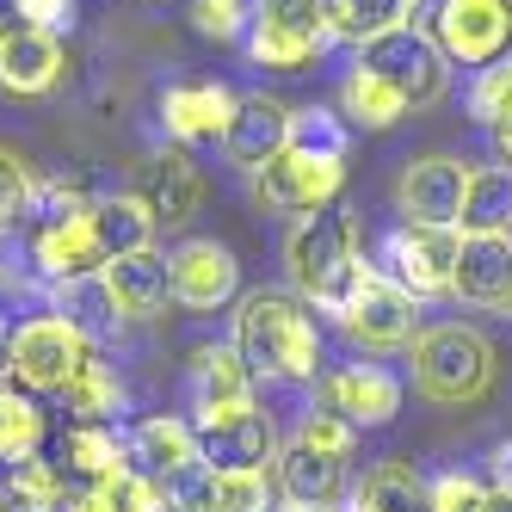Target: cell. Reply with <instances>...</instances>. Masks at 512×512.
<instances>
[{
  "mask_svg": "<svg viewBox=\"0 0 512 512\" xmlns=\"http://www.w3.org/2000/svg\"><path fill=\"white\" fill-rule=\"evenodd\" d=\"M105 284H112L124 321H155V315L173 309V266H167V253H155V247L105 260Z\"/></svg>",
  "mask_w": 512,
  "mask_h": 512,
  "instance_id": "obj_19",
  "label": "cell"
},
{
  "mask_svg": "<svg viewBox=\"0 0 512 512\" xmlns=\"http://www.w3.org/2000/svg\"><path fill=\"white\" fill-rule=\"evenodd\" d=\"M494 149H500V167H512V118L494 124Z\"/></svg>",
  "mask_w": 512,
  "mask_h": 512,
  "instance_id": "obj_46",
  "label": "cell"
},
{
  "mask_svg": "<svg viewBox=\"0 0 512 512\" xmlns=\"http://www.w3.org/2000/svg\"><path fill=\"white\" fill-rule=\"evenodd\" d=\"M31 260L50 284L62 278H81V272H105V253L93 241V223L87 216H62V223H44L38 241H31Z\"/></svg>",
  "mask_w": 512,
  "mask_h": 512,
  "instance_id": "obj_25",
  "label": "cell"
},
{
  "mask_svg": "<svg viewBox=\"0 0 512 512\" xmlns=\"http://www.w3.org/2000/svg\"><path fill=\"white\" fill-rule=\"evenodd\" d=\"M346 186V155H309V149H284L253 173V198L272 216H315L340 198Z\"/></svg>",
  "mask_w": 512,
  "mask_h": 512,
  "instance_id": "obj_8",
  "label": "cell"
},
{
  "mask_svg": "<svg viewBox=\"0 0 512 512\" xmlns=\"http://www.w3.org/2000/svg\"><path fill=\"white\" fill-rule=\"evenodd\" d=\"M321 408L352 426H389L401 414V377L383 364H346V371L321 377Z\"/></svg>",
  "mask_w": 512,
  "mask_h": 512,
  "instance_id": "obj_16",
  "label": "cell"
},
{
  "mask_svg": "<svg viewBox=\"0 0 512 512\" xmlns=\"http://www.w3.org/2000/svg\"><path fill=\"white\" fill-rule=\"evenodd\" d=\"M87 488L99 494L105 512H167V488L155 475H142V469H124L112 482H87Z\"/></svg>",
  "mask_w": 512,
  "mask_h": 512,
  "instance_id": "obj_35",
  "label": "cell"
},
{
  "mask_svg": "<svg viewBox=\"0 0 512 512\" xmlns=\"http://www.w3.org/2000/svg\"><path fill=\"white\" fill-rule=\"evenodd\" d=\"M31 198H38V173H31V161H19L13 149H0V229L25 223Z\"/></svg>",
  "mask_w": 512,
  "mask_h": 512,
  "instance_id": "obj_40",
  "label": "cell"
},
{
  "mask_svg": "<svg viewBox=\"0 0 512 512\" xmlns=\"http://www.w3.org/2000/svg\"><path fill=\"white\" fill-rule=\"evenodd\" d=\"M0 488H7V482H0Z\"/></svg>",
  "mask_w": 512,
  "mask_h": 512,
  "instance_id": "obj_54",
  "label": "cell"
},
{
  "mask_svg": "<svg viewBox=\"0 0 512 512\" xmlns=\"http://www.w3.org/2000/svg\"><path fill=\"white\" fill-rule=\"evenodd\" d=\"M235 352L266 383H309L321 371V327L284 290H253L235 309Z\"/></svg>",
  "mask_w": 512,
  "mask_h": 512,
  "instance_id": "obj_1",
  "label": "cell"
},
{
  "mask_svg": "<svg viewBox=\"0 0 512 512\" xmlns=\"http://www.w3.org/2000/svg\"><path fill=\"white\" fill-rule=\"evenodd\" d=\"M192 426H198V445H204L210 469H266V463H278V426L260 401L235 408V414L192 420Z\"/></svg>",
  "mask_w": 512,
  "mask_h": 512,
  "instance_id": "obj_13",
  "label": "cell"
},
{
  "mask_svg": "<svg viewBox=\"0 0 512 512\" xmlns=\"http://www.w3.org/2000/svg\"><path fill=\"white\" fill-rule=\"evenodd\" d=\"M284 149H290V105H278L272 93H241L235 99V118L223 130V155L241 173H260Z\"/></svg>",
  "mask_w": 512,
  "mask_h": 512,
  "instance_id": "obj_14",
  "label": "cell"
},
{
  "mask_svg": "<svg viewBox=\"0 0 512 512\" xmlns=\"http://www.w3.org/2000/svg\"><path fill=\"white\" fill-rule=\"evenodd\" d=\"M44 445V408L25 389H0V463H25Z\"/></svg>",
  "mask_w": 512,
  "mask_h": 512,
  "instance_id": "obj_33",
  "label": "cell"
},
{
  "mask_svg": "<svg viewBox=\"0 0 512 512\" xmlns=\"http://www.w3.org/2000/svg\"><path fill=\"white\" fill-rule=\"evenodd\" d=\"M186 383H192V408H198V420L253 408V371L241 364L235 346H198V352L186 358Z\"/></svg>",
  "mask_w": 512,
  "mask_h": 512,
  "instance_id": "obj_20",
  "label": "cell"
},
{
  "mask_svg": "<svg viewBox=\"0 0 512 512\" xmlns=\"http://www.w3.org/2000/svg\"><path fill=\"white\" fill-rule=\"evenodd\" d=\"M229 118H235V93L216 81H179L161 93V124L179 142H223Z\"/></svg>",
  "mask_w": 512,
  "mask_h": 512,
  "instance_id": "obj_22",
  "label": "cell"
},
{
  "mask_svg": "<svg viewBox=\"0 0 512 512\" xmlns=\"http://www.w3.org/2000/svg\"><path fill=\"white\" fill-rule=\"evenodd\" d=\"M130 457L142 475H155V482H179V475H192L204 463V445H198V426L192 420H179V414H155V420H142L130 432Z\"/></svg>",
  "mask_w": 512,
  "mask_h": 512,
  "instance_id": "obj_21",
  "label": "cell"
},
{
  "mask_svg": "<svg viewBox=\"0 0 512 512\" xmlns=\"http://www.w3.org/2000/svg\"><path fill=\"white\" fill-rule=\"evenodd\" d=\"M463 186H469V161L457 155H420L401 167L395 179V210L401 223H432V229H457L463 216Z\"/></svg>",
  "mask_w": 512,
  "mask_h": 512,
  "instance_id": "obj_11",
  "label": "cell"
},
{
  "mask_svg": "<svg viewBox=\"0 0 512 512\" xmlns=\"http://www.w3.org/2000/svg\"><path fill=\"white\" fill-rule=\"evenodd\" d=\"M290 149H309V155H346L352 149V130L327 112V105H303L290 112Z\"/></svg>",
  "mask_w": 512,
  "mask_h": 512,
  "instance_id": "obj_36",
  "label": "cell"
},
{
  "mask_svg": "<svg viewBox=\"0 0 512 512\" xmlns=\"http://www.w3.org/2000/svg\"><path fill=\"white\" fill-rule=\"evenodd\" d=\"M469 118H475V124H488V130L512 118V56L488 62L482 75H475V87H469Z\"/></svg>",
  "mask_w": 512,
  "mask_h": 512,
  "instance_id": "obj_37",
  "label": "cell"
},
{
  "mask_svg": "<svg viewBox=\"0 0 512 512\" xmlns=\"http://www.w3.org/2000/svg\"><path fill=\"white\" fill-rule=\"evenodd\" d=\"M506 315H512V297H506Z\"/></svg>",
  "mask_w": 512,
  "mask_h": 512,
  "instance_id": "obj_52",
  "label": "cell"
},
{
  "mask_svg": "<svg viewBox=\"0 0 512 512\" xmlns=\"http://www.w3.org/2000/svg\"><path fill=\"white\" fill-rule=\"evenodd\" d=\"M272 512H321V506H297V500H284V506H272Z\"/></svg>",
  "mask_w": 512,
  "mask_h": 512,
  "instance_id": "obj_49",
  "label": "cell"
},
{
  "mask_svg": "<svg viewBox=\"0 0 512 512\" xmlns=\"http://www.w3.org/2000/svg\"><path fill=\"white\" fill-rule=\"evenodd\" d=\"M192 25L216 44H241L253 25V0H192Z\"/></svg>",
  "mask_w": 512,
  "mask_h": 512,
  "instance_id": "obj_41",
  "label": "cell"
},
{
  "mask_svg": "<svg viewBox=\"0 0 512 512\" xmlns=\"http://www.w3.org/2000/svg\"><path fill=\"white\" fill-rule=\"evenodd\" d=\"M432 44L445 62L488 68L512 50V0H438L432 13Z\"/></svg>",
  "mask_w": 512,
  "mask_h": 512,
  "instance_id": "obj_10",
  "label": "cell"
},
{
  "mask_svg": "<svg viewBox=\"0 0 512 512\" xmlns=\"http://www.w3.org/2000/svg\"><path fill=\"white\" fill-rule=\"evenodd\" d=\"M62 38L56 31H38V25H13L0 31V93L7 99H38L62 81Z\"/></svg>",
  "mask_w": 512,
  "mask_h": 512,
  "instance_id": "obj_15",
  "label": "cell"
},
{
  "mask_svg": "<svg viewBox=\"0 0 512 512\" xmlns=\"http://www.w3.org/2000/svg\"><path fill=\"white\" fill-rule=\"evenodd\" d=\"M216 512H272L266 469H216Z\"/></svg>",
  "mask_w": 512,
  "mask_h": 512,
  "instance_id": "obj_38",
  "label": "cell"
},
{
  "mask_svg": "<svg viewBox=\"0 0 512 512\" xmlns=\"http://www.w3.org/2000/svg\"><path fill=\"white\" fill-rule=\"evenodd\" d=\"M451 297L469 309H506V297H512V235H463Z\"/></svg>",
  "mask_w": 512,
  "mask_h": 512,
  "instance_id": "obj_17",
  "label": "cell"
},
{
  "mask_svg": "<svg viewBox=\"0 0 512 512\" xmlns=\"http://www.w3.org/2000/svg\"><path fill=\"white\" fill-rule=\"evenodd\" d=\"M278 488H284V500H297V506H340L346 463L321 457V451H309V445L290 438V451H278Z\"/></svg>",
  "mask_w": 512,
  "mask_h": 512,
  "instance_id": "obj_26",
  "label": "cell"
},
{
  "mask_svg": "<svg viewBox=\"0 0 512 512\" xmlns=\"http://www.w3.org/2000/svg\"><path fill=\"white\" fill-rule=\"evenodd\" d=\"M0 512H13V506H7V500H0Z\"/></svg>",
  "mask_w": 512,
  "mask_h": 512,
  "instance_id": "obj_51",
  "label": "cell"
},
{
  "mask_svg": "<svg viewBox=\"0 0 512 512\" xmlns=\"http://www.w3.org/2000/svg\"><path fill=\"white\" fill-rule=\"evenodd\" d=\"M457 235H512V167H469Z\"/></svg>",
  "mask_w": 512,
  "mask_h": 512,
  "instance_id": "obj_28",
  "label": "cell"
},
{
  "mask_svg": "<svg viewBox=\"0 0 512 512\" xmlns=\"http://www.w3.org/2000/svg\"><path fill=\"white\" fill-rule=\"evenodd\" d=\"M19 19L38 25V31H62L75 19V0H19Z\"/></svg>",
  "mask_w": 512,
  "mask_h": 512,
  "instance_id": "obj_43",
  "label": "cell"
},
{
  "mask_svg": "<svg viewBox=\"0 0 512 512\" xmlns=\"http://www.w3.org/2000/svg\"><path fill=\"white\" fill-rule=\"evenodd\" d=\"M321 315H334V327H340L358 352H401V346L420 340V334H414L420 303H414L383 266H358L352 284H346Z\"/></svg>",
  "mask_w": 512,
  "mask_h": 512,
  "instance_id": "obj_4",
  "label": "cell"
},
{
  "mask_svg": "<svg viewBox=\"0 0 512 512\" xmlns=\"http://www.w3.org/2000/svg\"><path fill=\"white\" fill-rule=\"evenodd\" d=\"M50 315H62L87 346L99 340H112L118 334V297H112V284H105V272H81V278H62L56 284V297H50Z\"/></svg>",
  "mask_w": 512,
  "mask_h": 512,
  "instance_id": "obj_23",
  "label": "cell"
},
{
  "mask_svg": "<svg viewBox=\"0 0 512 512\" xmlns=\"http://www.w3.org/2000/svg\"><path fill=\"white\" fill-rule=\"evenodd\" d=\"M297 445H309V451H321V457L352 463V451H358V426L340 420V414H327V408H309L303 426H297Z\"/></svg>",
  "mask_w": 512,
  "mask_h": 512,
  "instance_id": "obj_39",
  "label": "cell"
},
{
  "mask_svg": "<svg viewBox=\"0 0 512 512\" xmlns=\"http://www.w3.org/2000/svg\"><path fill=\"white\" fill-rule=\"evenodd\" d=\"M414 383L426 401L445 408H469L494 389V340L475 334L463 321H438L414 340Z\"/></svg>",
  "mask_w": 512,
  "mask_h": 512,
  "instance_id": "obj_3",
  "label": "cell"
},
{
  "mask_svg": "<svg viewBox=\"0 0 512 512\" xmlns=\"http://www.w3.org/2000/svg\"><path fill=\"white\" fill-rule=\"evenodd\" d=\"M408 7H420V0H408Z\"/></svg>",
  "mask_w": 512,
  "mask_h": 512,
  "instance_id": "obj_53",
  "label": "cell"
},
{
  "mask_svg": "<svg viewBox=\"0 0 512 512\" xmlns=\"http://www.w3.org/2000/svg\"><path fill=\"white\" fill-rule=\"evenodd\" d=\"M482 512H512V494H506V488H488V494H482Z\"/></svg>",
  "mask_w": 512,
  "mask_h": 512,
  "instance_id": "obj_47",
  "label": "cell"
},
{
  "mask_svg": "<svg viewBox=\"0 0 512 512\" xmlns=\"http://www.w3.org/2000/svg\"><path fill=\"white\" fill-rule=\"evenodd\" d=\"M62 401H68V414H75V420H112V414H124V383H118L112 364H99L87 352V364L62 383Z\"/></svg>",
  "mask_w": 512,
  "mask_h": 512,
  "instance_id": "obj_32",
  "label": "cell"
},
{
  "mask_svg": "<svg viewBox=\"0 0 512 512\" xmlns=\"http://www.w3.org/2000/svg\"><path fill=\"white\" fill-rule=\"evenodd\" d=\"M488 463H494V488H506V494H512V438H506V445H500Z\"/></svg>",
  "mask_w": 512,
  "mask_h": 512,
  "instance_id": "obj_44",
  "label": "cell"
},
{
  "mask_svg": "<svg viewBox=\"0 0 512 512\" xmlns=\"http://www.w3.org/2000/svg\"><path fill=\"white\" fill-rule=\"evenodd\" d=\"M352 506H358V512H432L426 475H420L414 463H377V469L358 482Z\"/></svg>",
  "mask_w": 512,
  "mask_h": 512,
  "instance_id": "obj_30",
  "label": "cell"
},
{
  "mask_svg": "<svg viewBox=\"0 0 512 512\" xmlns=\"http://www.w3.org/2000/svg\"><path fill=\"white\" fill-rule=\"evenodd\" d=\"M136 198H142V210L155 216V223H186V216H198V204H204V173L192 167V155L186 149H161V155H149V167L136 173Z\"/></svg>",
  "mask_w": 512,
  "mask_h": 512,
  "instance_id": "obj_18",
  "label": "cell"
},
{
  "mask_svg": "<svg viewBox=\"0 0 512 512\" xmlns=\"http://www.w3.org/2000/svg\"><path fill=\"white\" fill-rule=\"evenodd\" d=\"M87 223H93V241H99L105 260L155 247V216L142 210V198H136V192H112V198H99V204L87 210Z\"/></svg>",
  "mask_w": 512,
  "mask_h": 512,
  "instance_id": "obj_27",
  "label": "cell"
},
{
  "mask_svg": "<svg viewBox=\"0 0 512 512\" xmlns=\"http://www.w3.org/2000/svg\"><path fill=\"white\" fill-rule=\"evenodd\" d=\"M457 229H432V223H395L383 235V272L408 290L414 303L426 297H451V272H457Z\"/></svg>",
  "mask_w": 512,
  "mask_h": 512,
  "instance_id": "obj_9",
  "label": "cell"
},
{
  "mask_svg": "<svg viewBox=\"0 0 512 512\" xmlns=\"http://www.w3.org/2000/svg\"><path fill=\"white\" fill-rule=\"evenodd\" d=\"M87 340L68 327L62 315H31L19 334L7 340V352H0V377H7V389H56L62 395V383L87 364Z\"/></svg>",
  "mask_w": 512,
  "mask_h": 512,
  "instance_id": "obj_7",
  "label": "cell"
},
{
  "mask_svg": "<svg viewBox=\"0 0 512 512\" xmlns=\"http://www.w3.org/2000/svg\"><path fill=\"white\" fill-rule=\"evenodd\" d=\"M358 68H371L383 87H395L408 112H426V105H438L451 87V62L432 44V31H420V25H395L383 38L358 44Z\"/></svg>",
  "mask_w": 512,
  "mask_h": 512,
  "instance_id": "obj_5",
  "label": "cell"
},
{
  "mask_svg": "<svg viewBox=\"0 0 512 512\" xmlns=\"http://www.w3.org/2000/svg\"><path fill=\"white\" fill-rule=\"evenodd\" d=\"M247 56L278 75H303L327 56L334 31L321 19V0H253V25H247Z\"/></svg>",
  "mask_w": 512,
  "mask_h": 512,
  "instance_id": "obj_6",
  "label": "cell"
},
{
  "mask_svg": "<svg viewBox=\"0 0 512 512\" xmlns=\"http://www.w3.org/2000/svg\"><path fill=\"white\" fill-rule=\"evenodd\" d=\"M62 463L81 475V482H112V475L136 469L130 457V432H118L112 420H75L62 432Z\"/></svg>",
  "mask_w": 512,
  "mask_h": 512,
  "instance_id": "obj_24",
  "label": "cell"
},
{
  "mask_svg": "<svg viewBox=\"0 0 512 512\" xmlns=\"http://www.w3.org/2000/svg\"><path fill=\"white\" fill-rule=\"evenodd\" d=\"M408 0H321V19L334 31V44H371L383 31L408 25Z\"/></svg>",
  "mask_w": 512,
  "mask_h": 512,
  "instance_id": "obj_29",
  "label": "cell"
},
{
  "mask_svg": "<svg viewBox=\"0 0 512 512\" xmlns=\"http://www.w3.org/2000/svg\"><path fill=\"white\" fill-rule=\"evenodd\" d=\"M340 112H346L352 124H364V130H389V124L408 118V105H401V93L383 87L371 68H358V62H352V75L340 81Z\"/></svg>",
  "mask_w": 512,
  "mask_h": 512,
  "instance_id": "obj_31",
  "label": "cell"
},
{
  "mask_svg": "<svg viewBox=\"0 0 512 512\" xmlns=\"http://www.w3.org/2000/svg\"><path fill=\"white\" fill-rule=\"evenodd\" d=\"M7 340H13V334H7V315H0V352H7Z\"/></svg>",
  "mask_w": 512,
  "mask_h": 512,
  "instance_id": "obj_50",
  "label": "cell"
},
{
  "mask_svg": "<svg viewBox=\"0 0 512 512\" xmlns=\"http://www.w3.org/2000/svg\"><path fill=\"white\" fill-rule=\"evenodd\" d=\"M482 482L475 475H463V469H445V475H426V500H432V512H482Z\"/></svg>",
  "mask_w": 512,
  "mask_h": 512,
  "instance_id": "obj_42",
  "label": "cell"
},
{
  "mask_svg": "<svg viewBox=\"0 0 512 512\" xmlns=\"http://www.w3.org/2000/svg\"><path fill=\"white\" fill-rule=\"evenodd\" d=\"M13 25H25L19 19V0H0V31H13Z\"/></svg>",
  "mask_w": 512,
  "mask_h": 512,
  "instance_id": "obj_48",
  "label": "cell"
},
{
  "mask_svg": "<svg viewBox=\"0 0 512 512\" xmlns=\"http://www.w3.org/2000/svg\"><path fill=\"white\" fill-rule=\"evenodd\" d=\"M167 266H173V303L179 309H192V315H210V309H223L235 290H241V266H235V253L223 241H179L167 253Z\"/></svg>",
  "mask_w": 512,
  "mask_h": 512,
  "instance_id": "obj_12",
  "label": "cell"
},
{
  "mask_svg": "<svg viewBox=\"0 0 512 512\" xmlns=\"http://www.w3.org/2000/svg\"><path fill=\"white\" fill-rule=\"evenodd\" d=\"M358 266L364 260H358V223H352V210L327 204V210L290 223V235H284V272H290V284H297L315 309L334 303L340 290L352 284Z\"/></svg>",
  "mask_w": 512,
  "mask_h": 512,
  "instance_id": "obj_2",
  "label": "cell"
},
{
  "mask_svg": "<svg viewBox=\"0 0 512 512\" xmlns=\"http://www.w3.org/2000/svg\"><path fill=\"white\" fill-rule=\"evenodd\" d=\"M62 512H105V506H99L93 488H81V494H68V500H62Z\"/></svg>",
  "mask_w": 512,
  "mask_h": 512,
  "instance_id": "obj_45",
  "label": "cell"
},
{
  "mask_svg": "<svg viewBox=\"0 0 512 512\" xmlns=\"http://www.w3.org/2000/svg\"><path fill=\"white\" fill-rule=\"evenodd\" d=\"M0 500H7L13 512H62V475L50 469V463H38V457H25V463H13V475H7V488H0Z\"/></svg>",
  "mask_w": 512,
  "mask_h": 512,
  "instance_id": "obj_34",
  "label": "cell"
}]
</instances>
